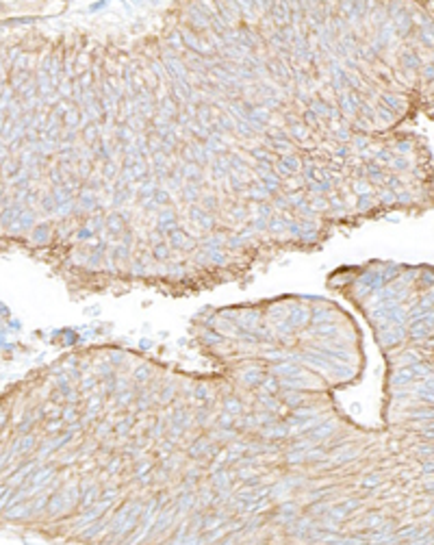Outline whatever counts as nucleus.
Returning <instances> with one entry per match:
<instances>
[{"label":"nucleus","mask_w":434,"mask_h":545,"mask_svg":"<svg viewBox=\"0 0 434 545\" xmlns=\"http://www.w3.org/2000/svg\"><path fill=\"white\" fill-rule=\"evenodd\" d=\"M22 107L29 187L80 241L298 246L347 217L361 124L332 0L29 35Z\"/></svg>","instance_id":"nucleus-1"}]
</instances>
